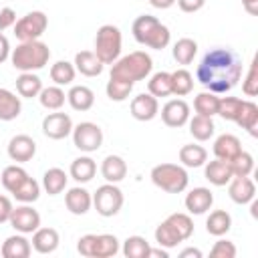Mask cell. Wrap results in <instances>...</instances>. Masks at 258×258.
Returning <instances> with one entry per match:
<instances>
[{
    "instance_id": "28",
    "label": "cell",
    "mask_w": 258,
    "mask_h": 258,
    "mask_svg": "<svg viewBox=\"0 0 258 258\" xmlns=\"http://www.w3.org/2000/svg\"><path fill=\"white\" fill-rule=\"evenodd\" d=\"M232 228V216L226 210H214L210 212L208 220H206V230L210 236L222 238L224 234H228Z\"/></svg>"
},
{
    "instance_id": "8",
    "label": "cell",
    "mask_w": 258,
    "mask_h": 258,
    "mask_svg": "<svg viewBox=\"0 0 258 258\" xmlns=\"http://www.w3.org/2000/svg\"><path fill=\"white\" fill-rule=\"evenodd\" d=\"M123 191L117 187V183H103L97 187V191L93 194V206L97 210L99 216L103 218H111L115 214H119V210L123 208Z\"/></svg>"
},
{
    "instance_id": "56",
    "label": "cell",
    "mask_w": 258,
    "mask_h": 258,
    "mask_svg": "<svg viewBox=\"0 0 258 258\" xmlns=\"http://www.w3.org/2000/svg\"><path fill=\"white\" fill-rule=\"evenodd\" d=\"M153 256H157V258H169L167 248H163V246H159V248H149L147 258H153Z\"/></svg>"
},
{
    "instance_id": "27",
    "label": "cell",
    "mask_w": 258,
    "mask_h": 258,
    "mask_svg": "<svg viewBox=\"0 0 258 258\" xmlns=\"http://www.w3.org/2000/svg\"><path fill=\"white\" fill-rule=\"evenodd\" d=\"M242 129H246L252 137H258V105L254 101H244L236 121Z\"/></svg>"
},
{
    "instance_id": "37",
    "label": "cell",
    "mask_w": 258,
    "mask_h": 258,
    "mask_svg": "<svg viewBox=\"0 0 258 258\" xmlns=\"http://www.w3.org/2000/svg\"><path fill=\"white\" fill-rule=\"evenodd\" d=\"M218 103H220V97L212 91H204L200 95H196L194 99V109L198 115H204V117H214L218 115Z\"/></svg>"
},
{
    "instance_id": "26",
    "label": "cell",
    "mask_w": 258,
    "mask_h": 258,
    "mask_svg": "<svg viewBox=\"0 0 258 258\" xmlns=\"http://www.w3.org/2000/svg\"><path fill=\"white\" fill-rule=\"evenodd\" d=\"M67 101L75 111H89L95 105V93L85 85H75L67 93Z\"/></svg>"
},
{
    "instance_id": "5",
    "label": "cell",
    "mask_w": 258,
    "mask_h": 258,
    "mask_svg": "<svg viewBox=\"0 0 258 258\" xmlns=\"http://www.w3.org/2000/svg\"><path fill=\"white\" fill-rule=\"evenodd\" d=\"M149 177L155 187H159L167 194H181L189 183V175H187L185 167L177 165V163H159L151 169Z\"/></svg>"
},
{
    "instance_id": "38",
    "label": "cell",
    "mask_w": 258,
    "mask_h": 258,
    "mask_svg": "<svg viewBox=\"0 0 258 258\" xmlns=\"http://www.w3.org/2000/svg\"><path fill=\"white\" fill-rule=\"evenodd\" d=\"M165 222L175 230V234L179 236L181 242H185L187 238H191V234H194V222H191L189 214L175 212V214H169V216L165 218Z\"/></svg>"
},
{
    "instance_id": "48",
    "label": "cell",
    "mask_w": 258,
    "mask_h": 258,
    "mask_svg": "<svg viewBox=\"0 0 258 258\" xmlns=\"http://www.w3.org/2000/svg\"><path fill=\"white\" fill-rule=\"evenodd\" d=\"M242 91L246 97H256L258 95V58L254 56L250 67H248V73L242 81Z\"/></svg>"
},
{
    "instance_id": "54",
    "label": "cell",
    "mask_w": 258,
    "mask_h": 258,
    "mask_svg": "<svg viewBox=\"0 0 258 258\" xmlns=\"http://www.w3.org/2000/svg\"><path fill=\"white\" fill-rule=\"evenodd\" d=\"M242 6H244V10L250 16H256L258 14V0H242Z\"/></svg>"
},
{
    "instance_id": "35",
    "label": "cell",
    "mask_w": 258,
    "mask_h": 258,
    "mask_svg": "<svg viewBox=\"0 0 258 258\" xmlns=\"http://www.w3.org/2000/svg\"><path fill=\"white\" fill-rule=\"evenodd\" d=\"M189 133L194 139L198 141H208L210 137H214L216 125L212 121V117H204V115H194L189 121Z\"/></svg>"
},
{
    "instance_id": "42",
    "label": "cell",
    "mask_w": 258,
    "mask_h": 258,
    "mask_svg": "<svg viewBox=\"0 0 258 258\" xmlns=\"http://www.w3.org/2000/svg\"><path fill=\"white\" fill-rule=\"evenodd\" d=\"M12 196H14L18 202H22V204H32V202H36L38 196H40V183H38L34 177L28 175V177L12 191Z\"/></svg>"
},
{
    "instance_id": "39",
    "label": "cell",
    "mask_w": 258,
    "mask_h": 258,
    "mask_svg": "<svg viewBox=\"0 0 258 258\" xmlns=\"http://www.w3.org/2000/svg\"><path fill=\"white\" fill-rule=\"evenodd\" d=\"M171 75V95H177V97H185L191 93L194 89V77L189 71L185 69H177Z\"/></svg>"
},
{
    "instance_id": "18",
    "label": "cell",
    "mask_w": 258,
    "mask_h": 258,
    "mask_svg": "<svg viewBox=\"0 0 258 258\" xmlns=\"http://www.w3.org/2000/svg\"><path fill=\"white\" fill-rule=\"evenodd\" d=\"M183 204H185V210H187L189 214L202 216V214H206V212L212 208V204H214V194H212L208 187H194V189L185 196Z\"/></svg>"
},
{
    "instance_id": "21",
    "label": "cell",
    "mask_w": 258,
    "mask_h": 258,
    "mask_svg": "<svg viewBox=\"0 0 258 258\" xmlns=\"http://www.w3.org/2000/svg\"><path fill=\"white\" fill-rule=\"evenodd\" d=\"M2 256L4 258H28L30 252H32V244L30 240L24 238V234H14V236H8L4 242H2Z\"/></svg>"
},
{
    "instance_id": "36",
    "label": "cell",
    "mask_w": 258,
    "mask_h": 258,
    "mask_svg": "<svg viewBox=\"0 0 258 258\" xmlns=\"http://www.w3.org/2000/svg\"><path fill=\"white\" fill-rule=\"evenodd\" d=\"M75 75H77V69L73 62L69 60H56L52 67H50V81L58 87H64V85H71L75 81Z\"/></svg>"
},
{
    "instance_id": "17",
    "label": "cell",
    "mask_w": 258,
    "mask_h": 258,
    "mask_svg": "<svg viewBox=\"0 0 258 258\" xmlns=\"http://www.w3.org/2000/svg\"><path fill=\"white\" fill-rule=\"evenodd\" d=\"M64 206H67V210H69L71 214H75V216H85V214L91 210V206H93V196H91V191H87L85 187L75 185V187H71V189L64 194Z\"/></svg>"
},
{
    "instance_id": "43",
    "label": "cell",
    "mask_w": 258,
    "mask_h": 258,
    "mask_svg": "<svg viewBox=\"0 0 258 258\" xmlns=\"http://www.w3.org/2000/svg\"><path fill=\"white\" fill-rule=\"evenodd\" d=\"M149 242L143 238V236H129L125 242H123V256L127 258H147L149 254Z\"/></svg>"
},
{
    "instance_id": "50",
    "label": "cell",
    "mask_w": 258,
    "mask_h": 258,
    "mask_svg": "<svg viewBox=\"0 0 258 258\" xmlns=\"http://www.w3.org/2000/svg\"><path fill=\"white\" fill-rule=\"evenodd\" d=\"M14 24H16V12L10 6L2 8L0 10V32L6 30V28H10V26H14Z\"/></svg>"
},
{
    "instance_id": "55",
    "label": "cell",
    "mask_w": 258,
    "mask_h": 258,
    "mask_svg": "<svg viewBox=\"0 0 258 258\" xmlns=\"http://www.w3.org/2000/svg\"><path fill=\"white\" fill-rule=\"evenodd\" d=\"M153 8H159V10H167V8H171L173 4H175V0H147Z\"/></svg>"
},
{
    "instance_id": "6",
    "label": "cell",
    "mask_w": 258,
    "mask_h": 258,
    "mask_svg": "<svg viewBox=\"0 0 258 258\" xmlns=\"http://www.w3.org/2000/svg\"><path fill=\"white\" fill-rule=\"evenodd\" d=\"M121 250L113 234H85L77 242V252L85 258H111Z\"/></svg>"
},
{
    "instance_id": "11",
    "label": "cell",
    "mask_w": 258,
    "mask_h": 258,
    "mask_svg": "<svg viewBox=\"0 0 258 258\" xmlns=\"http://www.w3.org/2000/svg\"><path fill=\"white\" fill-rule=\"evenodd\" d=\"M8 222H10V226L16 232H20V234H32L34 230L40 228V214L32 206L22 204V206H18V208L12 210Z\"/></svg>"
},
{
    "instance_id": "52",
    "label": "cell",
    "mask_w": 258,
    "mask_h": 258,
    "mask_svg": "<svg viewBox=\"0 0 258 258\" xmlns=\"http://www.w3.org/2000/svg\"><path fill=\"white\" fill-rule=\"evenodd\" d=\"M12 210H14V206H12L10 198L0 194V224H4V222H8V220H10Z\"/></svg>"
},
{
    "instance_id": "13",
    "label": "cell",
    "mask_w": 258,
    "mask_h": 258,
    "mask_svg": "<svg viewBox=\"0 0 258 258\" xmlns=\"http://www.w3.org/2000/svg\"><path fill=\"white\" fill-rule=\"evenodd\" d=\"M161 121L167 127L179 129L189 121V105L183 99H171L161 107Z\"/></svg>"
},
{
    "instance_id": "23",
    "label": "cell",
    "mask_w": 258,
    "mask_h": 258,
    "mask_svg": "<svg viewBox=\"0 0 258 258\" xmlns=\"http://www.w3.org/2000/svg\"><path fill=\"white\" fill-rule=\"evenodd\" d=\"M101 175L109 183L123 181L125 175H127V163H125V159L119 157V155H107L103 159V163H101Z\"/></svg>"
},
{
    "instance_id": "4",
    "label": "cell",
    "mask_w": 258,
    "mask_h": 258,
    "mask_svg": "<svg viewBox=\"0 0 258 258\" xmlns=\"http://www.w3.org/2000/svg\"><path fill=\"white\" fill-rule=\"evenodd\" d=\"M48 58H50V48L42 40H24L10 52L12 67L18 69L20 73L40 71L48 64Z\"/></svg>"
},
{
    "instance_id": "31",
    "label": "cell",
    "mask_w": 258,
    "mask_h": 258,
    "mask_svg": "<svg viewBox=\"0 0 258 258\" xmlns=\"http://www.w3.org/2000/svg\"><path fill=\"white\" fill-rule=\"evenodd\" d=\"M42 91V81L38 75L34 73H20V77L16 79V93L24 99H32L38 97V93Z\"/></svg>"
},
{
    "instance_id": "20",
    "label": "cell",
    "mask_w": 258,
    "mask_h": 258,
    "mask_svg": "<svg viewBox=\"0 0 258 258\" xmlns=\"http://www.w3.org/2000/svg\"><path fill=\"white\" fill-rule=\"evenodd\" d=\"M32 248L38 252V254H52L56 248H58V242H60V236L54 228H38L32 232Z\"/></svg>"
},
{
    "instance_id": "30",
    "label": "cell",
    "mask_w": 258,
    "mask_h": 258,
    "mask_svg": "<svg viewBox=\"0 0 258 258\" xmlns=\"http://www.w3.org/2000/svg\"><path fill=\"white\" fill-rule=\"evenodd\" d=\"M22 111L20 97L8 89H0V121H14Z\"/></svg>"
},
{
    "instance_id": "45",
    "label": "cell",
    "mask_w": 258,
    "mask_h": 258,
    "mask_svg": "<svg viewBox=\"0 0 258 258\" xmlns=\"http://www.w3.org/2000/svg\"><path fill=\"white\" fill-rule=\"evenodd\" d=\"M242 103H244V99H240V97H220L218 115L226 121H236V117L242 109Z\"/></svg>"
},
{
    "instance_id": "57",
    "label": "cell",
    "mask_w": 258,
    "mask_h": 258,
    "mask_svg": "<svg viewBox=\"0 0 258 258\" xmlns=\"http://www.w3.org/2000/svg\"><path fill=\"white\" fill-rule=\"evenodd\" d=\"M202 258V250H198V248H185V250H181L179 252V258Z\"/></svg>"
},
{
    "instance_id": "3",
    "label": "cell",
    "mask_w": 258,
    "mask_h": 258,
    "mask_svg": "<svg viewBox=\"0 0 258 258\" xmlns=\"http://www.w3.org/2000/svg\"><path fill=\"white\" fill-rule=\"evenodd\" d=\"M151 69H153L151 56L145 50H133L111 64V79H119L135 85L137 81L147 79L151 75Z\"/></svg>"
},
{
    "instance_id": "22",
    "label": "cell",
    "mask_w": 258,
    "mask_h": 258,
    "mask_svg": "<svg viewBox=\"0 0 258 258\" xmlns=\"http://www.w3.org/2000/svg\"><path fill=\"white\" fill-rule=\"evenodd\" d=\"M73 64H75L77 73H81L83 77H99L103 73V67H105L93 50H81V52H77Z\"/></svg>"
},
{
    "instance_id": "47",
    "label": "cell",
    "mask_w": 258,
    "mask_h": 258,
    "mask_svg": "<svg viewBox=\"0 0 258 258\" xmlns=\"http://www.w3.org/2000/svg\"><path fill=\"white\" fill-rule=\"evenodd\" d=\"M228 163H230V169H232L234 175H250L254 171V157L244 149Z\"/></svg>"
},
{
    "instance_id": "53",
    "label": "cell",
    "mask_w": 258,
    "mask_h": 258,
    "mask_svg": "<svg viewBox=\"0 0 258 258\" xmlns=\"http://www.w3.org/2000/svg\"><path fill=\"white\" fill-rule=\"evenodd\" d=\"M10 52H12L10 42H8V38L0 32V64H2L4 60H8V58H10Z\"/></svg>"
},
{
    "instance_id": "29",
    "label": "cell",
    "mask_w": 258,
    "mask_h": 258,
    "mask_svg": "<svg viewBox=\"0 0 258 258\" xmlns=\"http://www.w3.org/2000/svg\"><path fill=\"white\" fill-rule=\"evenodd\" d=\"M67 181H69V175L64 173V169L60 167H50L44 171L42 175V187L48 196H58L64 191L67 187Z\"/></svg>"
},
{
    "instance_id": "16",
    "label": "cell",
    "mask_w": 258,
    "mask_h": 258,
    "mask_svg": "<svg viewBox=\"0 0 258 258\" xmlns=\"http://www.w3.org/2000/svg\"><path fill=\"white\" fill-rule=\"evenodd\" d=\"M159 113V103L157 97L149 95V93H141L137 97H133L131 101V115L137 121H151L155 119Z\"/></svg>"
},
{
    "instance_id": "9",
    "label": "cell",
    "mask_w": 258,
    "mask_h": 258,
    "mask_svg": "<svg viewBox=\"0 0 258 258\" xmlns=\"http://www.w3.org/2000/svg\"><path fill=\"white\" fill-rule=\"evenodd\" d=\"M48 26V18L44 12L40 10H32L28 14H24L20 20H16L14 24V36L24 42V40H38L44 30Z\"/></svg>"
},
{
    "instance_id": "10",
    "label": "cell",
    "mask_w": 258,
    "mask_h": 258,
    "mask_svg": "<svg viewBox=\"0 0 258 258\" xmlns=\"http://www.w3.org/2000/svg\"><path fill=\"white\" fill-rule=\"evenodd\" d=\"M71 135H73L75 147L85 151V153H93L103 145V129L91 121H83L79 125H73Z\"/></svg>"
},
{
    "instance_id": "46",
    "label": "cell",
    "mask_w": 258,
    "mask_h": 258,
    "mask_svg": "<svg viewBox=\"0 0 258 258\" xmlns=\"http://www.w3.org/2000/svg\"><path fill=\"white\" fill-rule=\"evenodd\" d=\"M155 242H157V246H163V248H175L181 240H179V236L175 234V230L163 220L157 228H155Z\"/></svg>"
},
{
    "instance_id": "34",
    "label": "cell",
    "mask_w": 258,
    "mask_h": 258,
    "mask_svg": "<svg viewBox=\"0 0 258 258\" xmlns=\"http://www.w3.org/2000/svg\"><path fill=\"white\" fill-rule=\"evenodd\" d=\"M38 101H40V105H42L44 109H48V111H58V109L64 105L67 95H64V91H62V87H58V85L42 87V91L38 93Z\"/></svg>"
},
{
    "instance_id": "14",
    "label": "cell",
    "mask_w": 258,
    "mask_h": 258,
    "mask_svg": "<svg viewBox=\"0 0 258 258\" xmlns=\"http://www.w3.org/2000/svg\"><path fill=\"white\" fill-rule=\"evenodd\" d=\"M8 157L16 163H26L30 161L34 155H36V141L30 137V135H14L10 141H8Z\"/></svg>"
},
{
    "instance_id": "19",
    "label": "cell",
    "mask_w": 258,
    "mask_h": 258,
    "mask_svg": "<svg viewBox=\"0 0 258 258\" xmlns=\"http://www.w3.org/2000/svg\"><path fill=\"white\" fill-rule=\"evenodd\" d=\"M242 151V143L236 135L232 133H222L220 137H216L214 141V155L216 159H222V161H232L238 153Z\"/></svg>"
},
{
    "instance_id": "41",
    "label": "cell",
    "mask_w": 258,
    "mask_h": 258,
    "mask_svg": "<svg viewBox=\"0 0 258 258\" xmlns=\"http://www.w3.org/2000/svg\"><path fill=\"white\" fill-rule=\"evenodd\" d=\"M26 177H28L26 169L14 163V165H6V167H4V171H2V175H0V181H2L4 189L12 194V191H14Z\"/></svg>"
},
{
    "instance_id": "7",
    "label": "cell",
    "mask_w": 258,
    "mask_h": 258,
    "mask_svg": "<svg viewBox=\"0 0 258 258\" xmlns=\"http://www.w3.org/2000/svg\"><path fill=\"white\" fill-rule=\"evenodd\" d=\"M121 44H123V36L121 30L113 24H103L97 30L95 36V54L99 56V60L103 64H113L119 54H121Z\"/></svg>"
},
{
    "instance_id": "15",
    "label": "cell",
    "mask_w": 258,
    "mask_h": 258,
    "mask_svg": "<svg viewBox=\"0 0 258 258\" xmlns=\"http://www.w3.org/2000/svg\"><path fill=\"white\" fill-rule=\"evenodd\" d=\"M228 196L234 204H250L256 198V185L250 179V175H234L228 181Z\"/></svg>"
},
{
    "instance_id": "1",
    "label": "cell",
    "mask_w": 258,
    "mask_h": 258,
    "mask_svg": "<svg viewBox=\"0 0 258 258\" xmlns=\"http://www.w3.org/2000/svg\"><path fill=\"white\" fill-rule=\"evenodd\" d=\"M196 79L216 95L228 93L242 79V60L230 48H212L200 60Z\"/></svg>"
},
{
    "instance_id": "25",
    "label": "cell",
    "mask_w": 258,
    "mask_h": 258,
    "mask_svg": "<svg viewBox=\"0 0 258 258\" xmlns=\"http://www.w3.org/2000/svg\"><path fill=\"white\" fill-rule=\"evenodd\" d=\"M69 173H71V177H73L77 183H87V181H91V179L95 177V173H97V163H95L93 157L81 155V157L73 159V163H71V167H69Z\"/></svg>"
},
{
    "instance_id": "24",
    "label": "cell",
    "mask_w": 258,
    "mask_h": 258,
    "mask_svg": "<svg viewBox=\"0 0 258 258\" xmlns=\"http://www.w3.org/2000/svg\"><path fill=\"white\" fill-rule=\"evenodd\" d=\"M204 165H206L204 175H206V179H208L212 185H218V187L228 185V181L234 177V173H232V169H230V163H228V161L214 159V161L204 163Z\"/></svg>"
},
{
    "instance_id": "40",
    "label": "cell",
    "mask_w": 258,
    "mask_h": 258,
    "mask_svg": "<svg viewBox=\"0 0 258 258\" xmlns=\"http://www.w3.org/2000/svg\"><path fill=\"white\" fill-rule=\"evenodd\" d=\"M147 91L153 97H169L171 95V75L165 71L151 75V79L147 81Z\"/></svg>"
},
{
    "instance_id": "49",
    "label": "cell",
    "mask_w": 258,
    "mask_h": 258,
    "mask_svg": "<svg viewBox=\"0 0 258 258\" xmlns=\"http://www.w3.org/2000/svg\"><path fill=\"white\" fill-rule=\"evenodd\" d=\"M236 252L238 250H236L234 242H230V240H218L214 244V248L210 250V256H214V258H234Z\"/></svg>"
},
{
    "instance_id": "51",
    "label": "cell",
    "mask_w": 258,
    "mask_h": 258,
    "mask_svg": "<svg viewBox=\"0 0 258 258\" xmlns=\"http://www.w3.org/2000/svg\"><path fill=\"white\" fill-rule=\"evenodd\" d=\"M175 2H177L179 10L181 12H187V14H194V12L202 10L204 4H206V0H175Z\"/></svg>"
},
{
    "instance_id": "32",
    "label": "cell",
    "mask_w": 258,
    "mask_h": 258,
    "mask_svg": "<svg viewBox=\"0 0 258 258\" xmlns=\"http://www.w3.org/2000/svg\"><path fill=\"white\" fill-rule=\"evenodd\" d=\"M179 161L183 167H202L208 161V151L202 145L189 143L179 149Z\"/></svg>"
},
{
    "instance_id": "44",
    "label": "cell",
    "mask_w": 258,
    "mask_h": 258,
    "mask_svg": "<svg viewBox=\"0 0 258 258\" xmlns=\"http://www.w3.org/2000/svg\"><path fill=\"white\" fill-rule=\"evenodd\" d=\"M105 91H107V97H109L111 101L121 103V101H125V99L131 95L133 83H127V81H119V79H111V77H109Z\"/></svg>"
},
{
    "instance_id": "2",
    "label": "cell",
    "mask_w": 258,
    "mask_h": 258,
    "mask_svg": "<svg viewBox=\"0 0 258 258\" xmlns=\"http://www.w3.org/2000/svg\"><path fill=\"white\" fill-rule=\"evenodd\" d=\"M131 32H133V38L143 44V46H149V48H155V50H163L169 40H171V32L165 24H161L155 16L151 14H141L133 20L131 24Z\"/></svg>"
},
{
    "instance_id": "33",
    "label": "cell",
    "mask_w": 258,
    "mask_h": 258,
    "mask_svg": "<svg viewBox=\"0 0 258 258\" xmlns=\"http://www.w3.org/2000/svg\"><path fill=\"white\" fill-rule=\"evenodd\" d=\"M171 54H173V58H175L177 64H189V62H194V58L198 54V42L194 38L183 36V38H179L173 44Z\"/></svg>"
},
{
    "instance_id": "12",
    "label": "cell",
    "mask_w": 258,
    "mask_h": 258,
    "mask_svg": "<svg viewBox=\"0 0 258 258\" xmlns=\"http://www.w3.org/2000/svg\"><path fill=\"white\" fill-rule=\"evenodd\" d=\"M73 131V119L67 115V113H60V111H54V113H48L44 119H42V133L48 137V139H64L69 137Z\"/></svg>"
}]
</instances>
